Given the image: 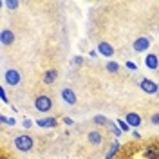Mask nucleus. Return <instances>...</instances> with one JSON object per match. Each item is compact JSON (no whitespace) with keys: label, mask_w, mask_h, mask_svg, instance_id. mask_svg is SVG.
<instances>
[{"label":"nucleus","mask_w":159,"mask_h":159,"mask_svg":"<svg viewBox=\"0 0 159 159\" xmlns=\"http://www.w3.org/2000/svg\"><path fill=\"white\" fill-rule=\"evenodd\" d=\"M7 125L15 127V125H16V119H15V118H7Z\"/></svg>","instance_id":"26"},{"label":"nucleus","mask_w":159,"mask_h":159,"mask_svg":"<svg viewBox=\"0 0 159 159\" xmlns=\"http://www.w3.org/2000/svg\"><path fill=\"white\" fill-rule=\"evenodd\" d=\"M0 98H2V103H9V99H7V94H6V89H4V87H0Z\"/></svg>","instance_id":"21"},{"label":"nucleus","mask_w":159,"mask_h":159,"mask_svg":"<svg viewBox=\"0 0 159 159\" xmlns=\"http://www.w3.org/2000/svg\"><path fill=\"white\" fill-rule=\"evenodd\" d=\"M134 139H141V134L139 132H134Z\"/></svg>","instance_id":"30"},{"label":"nucleus","mask_w":159,"mask_h":159,"mask_svg":"<svg viewBox=\"0 0 159 159\" xmlns=\"http://www.w3.org/2000/svg\"><path fill=\"white\" fill-rule=\"evenodd\" d=\"M98 52L105 58H110V56H114V47L109 42H98Z\"/></svg>","instance_id":"7"},{"label":"nucleus","mask_w":159,"mask_h":159,"mask_svg":"<svg viewBox=\"0 0 159 159\" xmlns=\"http://www.w3.org/2000/svg\"><path fill=\"white\" fill-rule=\"evenodd\" d=\"M60 96H61V99H63L67 105H76V101H78V98H76V92H74L72 89H61Z\"/></svg>","instance_id":"6"},{"label":"nucleus","mask_w":159,"mask_h":159,"mask_svg":"<svg viewBox=\"0 0 159 159\" xmlns=\"http://www.w3.org/2000/svg\"><path fill=\"white\" fill-rule=\"evenodd\" d=\"M148 47H150L148 36H139V38H136L134 43H132V49L136 51V52H145V51H148Z\"/></svg>","instance_id":"5"},{"label":"nucleus","mask_w":159,"mask_h":159,"mask_svg":"<svg viewBox=\"0 0 159 159\" xmlns=\"http://www.w3.org/2000/svg\"><path fill=\"white\" fill-rule=\"evenodd\" d=\"M2 159H9V157H2Z\"/></svg>","instance_id":"31"},{"label":"nucleus","mask_w":159,"mask_h":159,"mask_svg":"<svg viewBox=\"0 0 159 159\" xmlns=\"http://www.w3.org/2000/svg\"><path fill=\"white\" fill-rule=\"evenodd\" d=\"M145 65H147V69H150V70H157V67H159L157 54H154V52L147 54V56H145Z\"/></svg>","instance_id":"9"},{"label":"nucleus","mask_w":159,"mask_h":159,"mask_svg":"<svg viewBox=\"0 0 159 159\" xmlns=\"http://www.w3.org/2000/svg\"><path fill=\"white\" fill-rule=\"evenodd\" d=\"M119 148H121V143H119L118 139H116V141H114V143L110 145L109 152L105 154V159H114V157H116V154L119 152Z\"/></svg>","instance_id":"15"},{"label":"nucleus","mask_w":159,"mask_h":159,"mask_svg":"<svg viewBox=\"0 0 159 159\" xmlns=\"http://www.w3.org/2000/svg\"><path fill=\"white\" fill-rule=\"evenodd\" d=\"M143 157L145 159H159V147L157 145H150L143 150Z\"/></svg>","instance_id":"12"},{"label":"nucleus","mask_w":159,"mask_h":159,"mask_svg":"<svg viewBox=\"0 0 159 159\" xmlns=\"http://www.w3.org/2000/svg\"><path fill=\"white\" fill-rule=\"evenodd\" d=\"M87 139H89L90 145H101V143H103V134H101L99 130H92V132H89Z\"/></svg>","instance_id":"14"},{"label":"nucleus","mask_w":159,"mask_h":159,"mask_svg":"<svg viewBox=\"0 0 159 159\" xmlns=\"http://www.w3.org/2000/svg\"><path fill=\"white\" fill-rule=\"evenodd\" d=\"M105 69L109 70V72H118L119 70V63H116V61H107Z\"/></svg>","instance_id":"19"},{"label":"nucleus","mask_w":159,"mask_h":159,"mask_svg":"<svg viewBox=\"0 0 159 159\" xmlns=\"http://www.w3.org/2000/svg\"><path fill=\"white\" fill-rule=\"evenodd\" d=\"M96 54H98V51H90V52H89L90 58H96Z\"/></svg>","instance_id":"29"},{"label":"nucleus","mask_w":159,"mask_h":159,"mask_svg":"<svg viewBox=\"0 0 159 159\" xmlns=\"http://www.w3.org/2000/svg\"><path fill=\"white\" fill-rule=\"evenodd\" d=\"M0 121H2V123H4V125H7V118H6V116H4V114H2V116H0Z\"/></svg>","instance_id":"28"},{"label":"nucleus","mask_w":159,"mask_h":159,"mask_svg":"<svg viewBox=\"0 0 159 159\" xmlns=\"http://www.w3.org/2000/svg\"><path fill=\"white\" fill-rule=\"evenodd\" d=\"M127 69H130V70H136V69H138V65H136L134 61H127Z\"/></svg>","instance_id":"25"},{"label":"nucleus","mask_w":159,"mask_h":159,"mask_svg":"<svg viewBox=\"0 0 159 159\" xmlns=\"http://www.w3.org/2000/svg\"><path fill=\"white\" fill-rule=\"evenodd\" d=\"M125 121L129 123V127H132V129H138V127H141V123H143V119H141V116H139L138 112H129Z\"/></svg>","instance_id":"8"},{"label":"nucleus","mask_w":159,"mask_h":159,"mask_svg":"<svg viewBox=\"0 0 159 159\" xmlns=\"http://www.w3.org/2000/svg\"><path fill=\"white\" fill-rule=\"evenodd\" d=\"M116 123H118V127L121 129V132H129V130H130V129H129V123H127L125 119H118Z\"/></svg>","instance_id":"20"},{"label":"nucleus","mask_w":159,"mask_h":159,"mask_svg":"<svg viewBox=\"0 0 159 159\" xmlns=\"http://www.w3.org/2000/svg\"><path fill=\"white\" fill-rule=\"evenodd\" d=\"M72 63H74V65H81V63H83V58H81V56H74V58H72Z\"/></svg>","instance_id":"23"},{"label":"nucleus","mask_w":159,"mask_h":159,"mask_svg":"<svg viewBox=\"0 0 159 159\" xmlns=\"http://www.w3.org/2000/svg\"><path fill=\"white\" fill-rule=\"evenodd\" d=\"M109 127H110V132H112V134L116 136V139H118L119 136L123 134V132H121V129H119V127H118V123H114V121H112V123H110Z\"/></svg>","instance_id":"18"},{"label":"nucleus","mask_w":159,"mask_h":159,"mask_svg":"<svg viewBox=\"0 0 159 159\" xmlns=\"http://www.w3.org/2000/svg\"><path fill=\"white\" fill-rule=\"evenodd\" d=\"M0 42H2V45H11L15 42V33L11 29H2L0 31Z\"/></svg>","instance_id":"10"},{"label":"nucleus","mask_w":159,"mask_h":159,"mask_svg":"<svg viewBox=\"0 0 159 159\" xmlns=\"http://www.w3.org/2000/svg\"><path fill=\"white\" fill-rule=\"evenodd\" d=\"M56 78H58V70L56 69H47L45 74H43V78H42V81H43L45 85H52V83L56 81Z\"/></svg>","instance_id":"13"},{"label":"nucleus","mask_w":159,"mask_h":159,"mask_svg":"<svg viewBox=\"0 0 159 159\" xmlns=\"http://www.w3.org/2000/svg\"><path fill=\"white\" fill-rule=\"evenodd\" d=\"M20 72L16 69H7L4 72V81H6V85H9V87H16L20 85Z\"/></svg>","instance_id":"3"},{"label":"nucleus","mask_w":159,"mask_h":159,"mask_svg":"<svg viewBox=\"0 0 159 159\" xmlns=\"http://www.w3.org/2000/svg\"><path fill=\"white\" fill-rule=\"evenodd\" d=\"M13 143H15V148L20 150V152H29V150H33V147H34V139L31 138V136H27V134L16 136Z\"/></svg>","instance_id":"1"},{"label":"nucleus","mask_w":159,"mask_h":159,"mask_svg":"<svg viewBox=\"0 0 159 159\" xmlns=\"http://www.w3.org/2000/svg\"><path fill=\"white\" fill-rule=\"evenodd\" d=\"M150 121H152V125H159V112H154Z\"/></svg>","instance_id":"22"},{"label":"nucleus","mask_w":159,"mask_h":159,"mask_svg":"<svg viewBox=\"0 0 159 159\" xmlns=\"http://www.w3.org/2000/svg\"><path fill=\"white\" fill-rule=\"evenodd\" d=\"M139 87H141L143 92H147V94H156V92L159 90V85L156 83V81H152L150 78H143L141 81H139Z\"/></svg>","instance_id":"4"},{"label":"nucleus","mask_w":159,"mask_h":159,"mask_svg":"<svg viewBox=\"0 0 159 159\" xmlns=\"http://www.w3.org/2000/svg\"><path fill=\"white\" fill-rule=\"evenodd\" d=\"M63 123H65V125H74V121L70 118H63Z\"/></svg>","instance_id":"27"},{"label":"nucleus","mask_w":159,"mask_h":159,"mask_svg":"<svg viewBox=\"0 0 159 159\" xmlns=\"http://www.w3.org/2000/svg\"><path fill=\"white\" fill-rule=\"evenodd\" d=\"M22 125H24V129H31V127H33V121H31V119H24Z\"/></svg>","instance_id":"24"},{"label":"nucleus","mask_w":159,"mask_h":159,"mask_svg":"<svg viewBox=\"0 0 159 159\" xmlns=\"http://www.w3.org/2000/svg\"><path fill=\"white\" fill-rule=\"evenodd\" d=\"M36 125H38L40 129H54L58 125V119L56 118H40L36 121Z\"/></svg>","instance_id":"11"},{"label":"nucleus","mask_w":159,"mask_h":159,"mask_svg":"<svg viewBox=\"0 0 159 159\" xmlns=\"http://www.w3.org/2000/svg\"><path fill=\"white\" fill-rule=\"evenodd\" d=\"M2 4H4V6H6L7 9H16V7L20 6V2H18V0H4Z\"/></svg>","instance_id":"17"},{"label":"nucleus","mask_w":159,"mask_h":159,"mask_svg":"<svg viewBox=\"0 0 159 159\" xmlns=\"http://www.w3.org/2000/svg\"><path fill=\"white\" fill-rule=\"evenodd\" d=\"M34 109L38 110V112H49L52 109V99L49 96H45V94H40L34 99Z\"/></svg>","instance_id":"2"},{"label":"nucleus","mask_w":159,"mask_h":159,"mask_svg":"<svg viewBox=\"0 0 159 159\" xmlns=\"http://www.w3.org/2000/svg\"><path fill=\"white\" fill-rule=\"evenodd\" d=\"M94 123L99 125V127H105V125H110L112 121H110L109 118H105V116H101V114H99V116H94Z\"/></svg>","instance_id":"16"}]
</instances>
